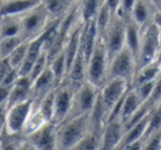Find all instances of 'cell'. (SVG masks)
Listing matches in <instances>:
<instances>
[{"mask_svg": "<svg viewBox=\"0 0 161 150\" xmlns=\"http://www.w3.org/2000/svg\"><path fill=\"white\" fill-rule=\"evenodd\" d=\"M90 131L91 128L88 114L66 119L60 125H58V129H56L58 149L69 150Z\"/></svg>", "mask_w": 161, "mask_h": 150, "instance_id": "6da1fadb", "label": "cell"}, {"mask_svg": "<svg viewBox=\"0 0 161 150\" xmlns=\"http://www.w3.org/2000/svg\"><path fill=\"white\" fill-rule=\"evenodd\" d=\"M109 61L103 38L98 36L96 45L86 63V81L101 88L107 81Z\"/></svg>", "mask_w": 161, "mask_h": 150, "instance_id": "7a4b0ae2", "label": "cell"}, {"mask_svg": "<svg viewBox=\"0 0 161 150\" xmlns=\"http://www.w3.org/2000/svg\"><path fill=\"white\" fill-rule=\"evenodd\" d=\"M161 47V29L151 21L141 28L137 69L141 66L154 62L158 58Z\"/></svg>", "mask_w": 161, "mask_h": 150, "instance_id": "3957f363", "label": "cell"}, {"mask_svg": "<svg viewBox=\"0 0 161 150\" xmlns=\"http://www.w3.org/2000/svg\"><path fill=\"white\" fill-rule=\"evenodd\" d=\"M51 21L44 6L39 3L21 14V36L27 41L38 38Z\"/></svg>", "mask_w": 161, "mask_h": 150, "instance_id": "277c9868", "label": "cell"}, {"mask_svg": "<svg viewBox=\"0 0 161 150\" xmlns=\"http://www.w3.org/2000/svg\"><path fill=\"white\" fill-rule=\"evenodd\" d=\"M136 72L137 61L135 58L134 54L125 45L116 55H114L110 58L107 80L121 79L127 81L131 86L132 80H134Z\"/></svg>", "mask_w": 161, "mask_h": 150, "instance_id": "5b68a950", "label": "cell"}, {"mask_svg": "<svg viewBox=\"0 0 161 150\" xmlns=\"http://www.w3.org/2000/svg\"><path fill=\"white\" fill-rule=\"evenodd\" d=\"M98 91L99 88H97L88 81H85L82 85L78 86L74 92L71 108H69L66 119L90 114L97 98Z\"/></svg>", "mask_w": 161, "mask_h": 150, "instance_id": "8992f818", "label": "cell"}, {"mask_svg": "<svg viewBox=\"0 0 161 150\" xmlns=\"http://www.w3.org/2000/svg\"><path fill=\"white\" fill-rule=\"evenodd\" d=\"M126 36V18L119 12L113 14L109 25L106 29L103 38L107 50L109 60L116 55L124 47H125Z\"/></svg>", "mask_w": 161, "mask_h": 150, "instance_id": "52a82bcc", "label": "cell"}, {"mask_svg": "<svg viewBox=\"0 0 161 150\" xmlns=\"http://www.w3.org/2000/svg\"><path fill=\"white\" fill-rule=\"evenodd\" d=\"M33 99L29 98L25 102H21V103L8 107L7 114H6L5 131L3 132L7 135H11V136L20 135L28 117L33 109Z\"/></svg>", "mask_w": 161, "mask_h": 150, "instance_id": "ba28073f", "label": "cell"}, {"mask_svg": "<svg viewBox=\"0 0 161 150\" xmlns=\"http://www.w3.org/2000/svg\"><path fill=\"white\" fill-rule=\"evenodd\" d=\"M75 90L76 87L67 83L66 81H63L60 85L55 87L52 123H54L56 126L60 125L66 119L69 108H71L72 98H73Z\"/></svg>", "mask_w": 161, "mask_h": 150, "instance_id": "9c48e42d", "label": "cell"}, {"mask_svg": "<svg viewBox=\"0 0 161 150\" xmlns=\"http://www.w3.org/2000/svg\"><path fill=\"white\" fill-rule=\"evenodd\" d=\"M130 87H131L130 84L125 80L109 79L99 88V96L107 109L108 115L113 107L125 96Z\"/></svg>", "mask_w": 161, "mask_h": 150, "instance_id": "30bf717a", "label": "cell"}, {"mask_svg": "<svg viewBox=\"0 0 161 150\" xmlns=\"http://www.w3.org/2000/svg\"><path fill=\"white\" fill-rule=\"evenodd\" d=\"M58 126L52 121H47L41 126L36 131L25 136L38 150H56L58 149V138H56Z\"/></svg>", "mask_w": 161, "mask_h": 150, "instance_id": "8fae6325", "label": "cell"}, {"mask_svg": "<svg viewBox=\"0 0 161 150\" xmlns=\"http://www.w3.org/2000/svg\"><path fill=\"white\" fill-rule=\"evenodd\" d=\"M125 134V127L120 119L106 123L101 137V150H117Z\"/></svg>", "mask_w": 161, "mask_h": 150, "instance_id": "7c38bea8", "label": "cell"}, {"mask_svg": "<svg viewBox=\"0 0 161 150\" xmlns=\"http://www.w3.org/2000/svg\"><path fill=\"white\" fill-rule=\"evenodd\" d=\"M56 86H58V83H56V80L54 77V74L47 65V69L32 82L31 97L34 104L39 103L45 95L49 94L51 91H53Z\"/></svg>", "mask_w": 161, "mask_h": 150, "instance_id": "4fadbf2b", "label": "cell"}, {"mask_svg": "<svg viewBox=\"0 0 161 150\" xmlns=\"http://www.w3.org/2000/svg\"><path fill=\"white\" fill-rule=\"evenodd\" d=\"M32 81L28 75H19L17 82L10 88L9 96L7 101V108L21 102H25L31 97Z\"/></svg>", "mask_w": 161, "mask_h": 150, "instance_id": "5bb4252c", "label": "cell"}, {"mask_svg": "<svg viewBox=\"0 0 161 150\" xmlns=\"http://www.w3.org/2000/svg\"><path fill=\"white\" fill-rule=\"evenodd\" d=\"M64 81L76 88L86 81V60L80 49L78 50L77 55L75 56L73 63L69 66Z\"/></svg>", "mask_w": 161, "mask_h": 150, "instance_id": "9a60e30c", "label": "cell"}, {"mask_svg": "<svg viewBox=\"0 0 161 150\" xmlns=\"http://www.w3.org/2000/svg\"><path fill=\"white\" fill-rule=\"evenodd\" d=\"M41 3L47 9L51 20L61 19L74 6L80 3L78 0H41Z\"/></svg>", "mask_w": 161, "mask_h": 150, "instance_id": "2e32d148", "label": "cell"}, {"mask_svg": "<svg viewBox=\"0 0 161 150\" xmlns=\"http://www.w3.org/2000/svg\"><path fill=\"white\" fill-rule=\"evenodd\" d=\"M41 3V0H3L0 3V16L22 14Z\"/></svg>", "mask_w": 161, "mask_h": 150, "instance_id": "e0dca14e", "label": "cell"}, {"mask_svg": "<svg viewBox=\"0 0 161 150\" xmlns=\"http://www.w3.org/2000/svg\"><path fill=\"white\" fill-rule=\"evenodd\" d=\"M142 104L143 102L138 96L136 91L132 87H130L128 90V92L126 93L125 97H124L120 115H119V119L123 121V124H125L142 106Z\"/></svg>", "mask_w": 161, "mask_h": 150, "instance_id": "ac0fdd59", "label": "cell"}, {"mask_svg": "<svg viewBox=\"0 0 161 150\" xmlns=\"http://www.w3.org/2000/svg\"><path fill=\"white\" fill-rule=\"evenodd\" d=\"M43 51H44V50H43V42L40 36H38V38L30 41L25 61H23V63L21 64V66L18 69L19 75H28L30 69H31L32 65L34 64L36 58L40 56V54L42 53Z\"/></svg>", "mask_w": 161, "mask_h": 150, "instance_id": "d6986e66", "label": "cell"}, {"mask_svg": "<svg viewBox=\"0 0 161 150\" xmlns=\"http://www.w3.org/2000/svg\"><path fill=\"white\" fill-rule=\"evenodd\" d=\"M140 34L141 27H139L136 22L130 18L126 19V36H125V45L134 54L137 61L139 52V44H140Z\"/></svg>", "mask_w": 161, "mask_h": 150, "instance_id": "ffe728a7", "label": "cell"}, {"mask_svg": "<svg viewBox=\"0 0 161 150\" xmlns=\"http://www.w3.org/2000/svg\"><path fill=\"white\" fill-rule=\"evenodd\" d=\"M21 36V14L0 16V39Z\"/></svg>", "mask_w": 161, "mask_h": 150, "instance_id": "44dd1931", "label": "cell"}, {"mask_svg": "<svg viewBox=\"0 0 161 150\" xmlns=\"http://www.w3.org/2000/svg\"><path fill=\"white\" fill-rule=\"evenodd\" d=\"M160 75H161L160 66H159L158 62L154 61V62L145 65V66H141L137 69L134 80H132L131 87L140 85L142 83H147V82L156 81Z\"/></svg>", "mask_w": 161, "mask_h": 150, "instance_id": "7402d4cb", "label": "cell"}, {"mask_svg": "<svg viewBox=\"0 0 161 150\" xmlns=\"http://www.w3.org/2000/svg\"><path fill=\"white\" fill-rule=\"evenodd\" d=\"M45 123H47V120L44 118V116L41 114L40 110L33 105V109H32L31 114L28 117L27 121H25V126H23L22 130H21L20 136H22V137L28 136V135H30L31 132L39 129V128L44 125Z\"/></svg>", "mask_w": 161, "mask_h": 150, "instance_id": "603a6c76", "label": "cell"}, {"mask_svg": "<svg viewBox=\"0 0 161 150\" xmlns=\"http://www.w3.org/2000/svg\"><path fill=\"white\" fill-rule=\"evenodd\" d=\"M102 132L90 131L69 150H101Z\"/></svg>", "mask_w": 161, "mask_h": 150, "instance_id": "cb8c5ba5", "label": "cell"}, {"mask_svg": "<svg viewBox=\"0 0 161 150\" xmlns=\"http://www.w3.org/2000/svg\"><path fill=\"white\" fill-rule=\"evenodd\" d=\"M104 0H84L80 3V18L84 22L91 21L96 17L99 9L103 6Z\"/></svg>", "mask_w": 161, "mask_h": 150, "instance_id": "d4e9b609", "label": "cell"}, {"mask_svg": "<svg viewBox=\"0 0 161 150\" xmlns=\"http://www.w3.org/2000/svg\"><path fill=\"white\" fill-rule=\"evenodd\" d=\"M49 66L53 72L58 85H60L66 76V60H65L64 52L62 51L55 58H52L49 62Z\"/></svg>", "mask_w": 161, "mask_h": 150, "instance_id": "484cf974", "label": "cell"}, {"mask_svg": "<svg viewBox=\"0 0 161 150\" xmlns=\"http://www.w3.org/2000/svg\"><path fill=\"white\" fill-rule=\"evenodd\" d=\"M113 14H114L110 11L109 8H108L105 3H103V6H102L101 9H99L98 14H97L96 17L94 18V22H95V25H96L97 33H98L99 36H104L106 29H107V27L110 23Z\"/></svg>", "mask_w": 161, "mask_h": 150, "instance_id": "4316f807", "label": "cell"}, {"mask_svg": "<svg viewBox=\"0 0 161 150\" xmlns=\"http://www.w3.org/2000/svg\"><path fill=\"white\" fill-rule=\"evenodd\" d=\"M25 41L21 36H6L0 39V58H6L14 51L20 43Z\"/></svg>", "mask_w": 161, "mask_h": 150, "instance_id": "83f0119b", "label": "cell"}, {"mask_svg": "<svg viewBox=\"0 0 161 150\" xmlns=\"http://www.w3.org/2000/svg\"><path fill=\"white\" fill-rule=\"evenodd\" d=\"M54 88L53 91L47 94L39 103L34 104L36 108L41 112V114L44 116V118L47 121H52V116H53V105H54Z\"/></svg>", "mask_w": 161, "mask_h": 150, "instance_id": "f1b7e54d", "label": "cell"}, {"mask_svg": "<svg viewBox=\"0 0 161 150\" xmlns=\"http://www.w3.org/2000/svg\"><path fill=\"white\" fill-rule=\"evenodd\" d=\"M161 129V107H156L150 110L149 117H148L147 128H146L143 139L147 138L148 136L152 135L153 132L158 131Z\"/></svg>", "mask_w": 161, "mask_h": 150, "instance_id": "f546056e", "label": "cell"}, {"mask_svg": "<svg viewBox=\"0 0 161 150\" xmlns=\"http://www.w3.org/2000/svg\"><path fill=\"white\" fill-rule=\"evenodd\" d=\"M29 43H30V41H27V40L23 41V42L20 43V44L14 49V51L8 56V58H9V61H10V64L12 65V67L18 69L19 67L21 66V64H22L25 58V55H27Z\"/></svg>", "mask_w": 161, "mask_h": 150, "instance_id": "4dcf8cb0", "label": "cell"}, {"mask_svg": "<svg viewBox=\"0 0 161 150\" xmlns=\"http://www.w3.org/2000/svg\"><path fill=\"white\" fill-rule=\"evenodd\" d=\"M47 65H49V60H47V52L43 51L42 53L40 54V56L36 58V61L34 62V64L32 65L31 69H30L29 74H28V76L31 79L32 82H33L34 80H36V77H38L39 75H40V74L42 73L45 69H47Z\"/></svg>", "mask_w": 161, "mask_h": 150, "instance_id": "1f68e13d", "label": "cell"}, {"mask_svg": "<svg viewBox=\"0 0 161 150\" xmlns=\"http://www.w3.org/2000/svg\"><path fill=\"white\" fill-rule=\"evenodd\" d=\"M161 102V75L154 81L153 87H152V92L150 94V97L146 103L150 106L151 109L158 107L159 104Z\"/></svg>", "mask_w": 161, "mask_h": 150, "instance_id": "d6a6232c", "label": "cell"}, {"mask_svg": "<svg viewBox=\"0 0 161 150\" xmlns=\"http://www.w3.org/2000/svg\"><path fill=\"white\" fill-rule=\"evenodd\" d=\"M142 150H161V129L143 139Z\"/></svg>", "mask_w": 161, "mask_h": 150, "instance_id": "836d02e7", "label": "cell"}, {"mask_svg": "<svg viewBox=\"0 0 161 150\" xmlns=\"http://www.w3.org/2000/svg\"><path fill=\"white\" fill-rule=\"evenodd\" d=\"M18 136H11L3 132L0 136V150H18Z\"/></svg>", "mask_w": 161, "mask_h": 150, "instance_id": "e575fe53", "label": "cell"}, {"mask_svg": "<svg viewBox=\"0 0 161 150\" xmlns=\"http://www.w3.org/2000/svg\"><path fill=\"white\" fill-rule=\"evenodd\" d=\"M154 81L152 82H147V83H142L140 85L134 86V90L136 91V93L138 94V96L140 97V99L146 103L148 101V98L150 97V94L152 92V87H153Z\"/></svg>", "mask_w": 161, "mask_h": 150, "instance_id": "d590c367", "label": "cell"}, {"mask_svg": "<svg viewBox=\"0 0 161 150\" xmlns=\"http://www.w3.org/2000/svg\"><path fill=\"white\" fill-rule=\"evenodd\" d=\"M135 3H136V0H120V7L117 12L121 14L126 19L130 18V14L132 11Z\"/></svg>", "mask_w": 161, "mask_h": 150, "instance_id": "8d00e7d4", "label": "cell"}, {"mask_svg": "<svg viewBox=\"0 0 161 150\" xmlns=\"http://www.w3.org/2000/svg\"><path fill=\"white\" fill-rule=\"evenodd\" d=\"M12 69H14V67H12V65L10 64L9 58H0V83L3 81V79L9 74V72Z\"/></svg>", "mask_w": 161, "mask_h": 150, "instance_id": "74e56055", "label": "cell"}, {"mask_svg": "<svg viewBox=\"0 0 161 150\" xmlns=\"http://www.w3.org/2000/svg\"><path fill=\"white\" fill-rule=\"evenodd\" d=\"M18 150H38L27 138L20 136L18 139Z\"/></svg>", "mask_w": 161, "mask_h": 150, "instance_id": "f35d334b", "label": "cell"}, {"mask_svg": "<svg viewBox=\"0 0 161 150\" xmlns=\"http://www.w3.org/2000/svg\"><path fill=\"white\" fill-rule=\"evenodd\" d=\"M6 114H7V105H0V136L5 131L6 126Z\"/></svg>", "mask_w": 161, "mask_h": 150, "instance_id": "ab89813d", "label": "cell"}, {"mask_svg": "<svg viewBox=\"0 0 161 150\" xmlns=\"http://www.w3.org/2000/svg\"><path fill=\"white\" fill-rule=\"evenodd\" d=\"M143 149V138L138 139L134 142L123 147L120 150H142Z\"/></svg>", "mask_w": 161, "mask_h": 150, "instance_id": "60d3db41", "label": "cell"}, {"mask_svg": "<svg viewBox=\"0 0 161 150\" xmlns=\"http://www.w3.org/2000/svg\"><path fill=\"white\" fill-rule=\"evenodd\" d=\"M104 3L109 8L113 14H116L120 7V0H104Z\"/></svg>", "mask_w": 161, "mask_h": 150, "instance_id": "b9f144b4", "label": "cell"}, {"mask_svg": "<svg viewBox=\"0 0 161 150\" xmlns=\"http://www.w3.org/2000/svg\"><path fill=\"white\" fill-rule=\"evenodd\" d=\"M83 1H84V0H78V3H83Z\"/></svg>", "mask_w": 161, "mask_h": 150, "instance_id": "7bdbcfd3", "label": "cell"}, {"mask_svg": "<svg viewBox=\"0 0 161 150\" xmlns=\"http://www.w3.org/2000/svg\"><path fill=\"white\" fill-rule=\"evenodd\" d=\"M159 107H161V102H160V104H159Z\"/></svg>", "mask_w": 161, "mask_h": 150, "instance_id": "ee69618b", "label": "cell"}, {"mask_svg": "<svg viewBox=\"0 0 161 150\" xmlns=\"http://www.w3.org/2000/svg\"><path fill=\"white\" fill-rule=\"evenodd\" d=\"M1 1H3V0H0V3H1Z\"/></svg>", "mask_w": 161, "mask_h": 150, "instance_id": "f6af8a7d", "label": "cell"}, {"mask_svg": "<svg viewBox=\"0 0 161 150\" xmlns=\"http://www.w3.org/2000/svg\"><path fill=\"white\" fill-rule=\"evenodd\" d=\"M56 150H60V149H56Z\"/></svg>", "mask_w": 161, "mask_h": 150, "instance_id": "bcb514c9", "label": "cell"}, {"mask_svg": "<svg viewBox=\"0 0 161 150\" xmlns=\"http://www.w3.org/2000/svg\"></svg>", "mask_w": 161, "mask_h": 150, "instance_id": "7dc6e473", "label": "cell"}]
</instances>
